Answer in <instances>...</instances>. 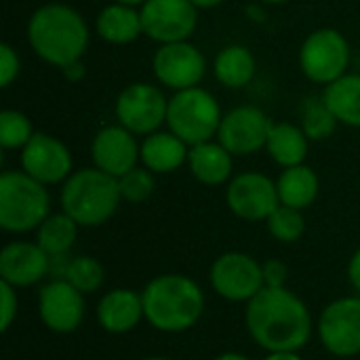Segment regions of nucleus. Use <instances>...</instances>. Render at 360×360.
<instances>
[{
  "mask_svg": "<svg viewBox=\"0 0 360 360\" xmlns=\"http://www.w3.org/2000/svg\"><path fill=\"white\" fill-rule=\"evenodd\" d=\"M51 274V257L38 243L15 240L0 251V281L15 289L38 285Z\"/></svg>",
  "mask_w": 360,
  "mask_h": 360,
  "instance_id": "f3484780",
  "label": "nucleus"
},
{
  "mask_svg": "<svg viewBox=\"0 0 360 360\" xmlns=\"http://www.w3.org/2000/svg\"><path fill=\"white\" fill-rule=\"evenodd\" d=\"M198 8H211V6H217V4H221L224 0H192Z\"/></svg>",
  "mask_w": 360,
  "mask_h": 360,
  "instance_id": "ea45409f",
  "label": "nucleus"
},
{
  "mask_svg": "<svg viewBox=\"0 0 360 360\" xmlns=\"http://www.w3.org/2000/svg\"><path fill=\"white\" fill-rule=\"evenodd\" d=\"M262 360H304L300 352H268V356Z\"/></svg>",
  "mask_w": 360,
  "mask_h": 360,
  "instance_id": "e433bc0d",
  "label": "nucleus"
},
{
  "mask_svg": "<svg viewBox=\"0 0 360 360\" xmlns=\"http://www.w3.org/2000/svg\"><path fill=\"white\" fill-rule=\"evenodd\" d=\"M46 186L25 171H4L0 175V228L13 234L38 230L51 215Z\"/></svg>",
  "mask_w": 360,
  "mask_h": 360,
  "instance_id": "39448f33",
  "label": "nucleus"
},
{
  "mask_svg": "<svg viewBox=\"0 0 360 360\" xmlns=\"http://www.w3.org/2000/svg\"><path fill=\"white\" fill-rule=\"evenodd\" d=\"M213 360H251V359H249V356H245V354H240V352H224V354L215 356Z\"/></svg>",
  "mask_w": 360,
  "mask_h": 360,
  "instance_id": "58836bf2",
  "label": "nucleus"
},
{
  "mask_svg": "<svg viewBox=\"0 0 360 360\" xmlns=\"http://www.w3.org/2000/svg\"><path fill=\"white\" fill-rule=\"evenodd\" d=\"M17 310H19L17 289L0 281V331L6 333L11 329V325L17 319Z\"/></svg>",
  "mask_w": 360,
  "mask_h": 360,
  "instance_id": "473e14b6",
  "label": "nucleus"
},
{
  "mask_svg": "<svg viewBox=\"0 0 360 360\" xmlns=\"http://www.w3.org/2000/svg\"><path fill=\"white\" fill-rule=\"evenodd\" d=\"M78 224L68 213H55L49 215L40 228L36 230V243L42 247V251L49 257L68 255L78 238Z\"/></svg>",
  "mask_w": 360,
  "mask_h": 360,
  "instance_id": "bb28decb",
  "label": "nucleus"
},
{
  "mask_svg": "<svg viewBox=\"0 0 360 360\" xmlns=\"http://www.w3.org/2000/svg\"><path fill=\"white\" fill-rule=\"evenodd\" d=\"M192 0H146L141 4L143 34L160 44L188 40L198 23Z\"/></svg>",
  "mask_w": 360,
  "mask_h": 360,
  "instance_id": "9d476101",
  "label": "nucleus"
},
{
  "mask_svg": "<svg viewBox=\"0 0 360 360\" xmlns=\"http://www.w3.org/2000/svg\"><path fill=\"white\" fill-rule=\"evenodd\" d=\"M27 42L34 53L57 68L80 61L89 44V27L78 11L68 4H44L27 23Z\"/></svg>",
  "mask_w": 360,
  "mask_h": 360,
  "instance_id": "7ed1b4c3",
  "label": "nucleus"
},
{
  "mask_svg": "<svg viewBox=\"0 0 360 360\" xmlns=\"http://www.w3.org/2000/svg\"><path fill=\"white\" fill-rule=\"evenodd\" d=\"M141 360H173V359H167V356H148V359H141Z\"/></svg>",
  "mask_w": 360,
  "mask_h": 360,
  "instance_id": "37998d69",
  "label": "nucleus"
},
{
  "mask_svg": "<svg viewBox=\"0 0 360 360\" xmlns=\"http://www.w3.org/2000/svg\"><path fill=\"white\" fill-rule=\"evenodd\" d=\"M152 68L156 78L175 91H184V89H192L196 86L207 70L205 57L202 53L190 44L188 40L181 42H169L162 44L152 59Z\"/></svg>",
  "mask_w": 360,
  "mask_h": 360,
  "instance_id": "2eb2a0df",
  "label": "nucleus"
},
{
  "mask_svg": "<svg viewBox=\"0 0 360 360\" xmlns=\"http://www.w3.org/2000/svg\"><path fill=\"white\" fill-rule=\"evenodd\" d=\"M97 34L110 44H129L143 34L141 13L122 2L110 4L97 17Z\"/></svg>",
  "mask_w": 360,
  "mask_h": 360,
  "instance_id": "4be33fe9",
  "label": "nucleus"
},
{
  "mask_svg": "<svg viewBox=\"0 0 360 360\" xmlns=\"http://www.w3.org/2000/svg\"><path fill=\"white\" fill-rule=\"evenodd\" d=\"M346 274H348V283H350V287L356 291L360 295V249L350 257V262H348V270H346Z\"/></svg>",
  "mask_w": 360,
  "mask_h": 360,
  "instance_id": "c9c22d12",
  "label": "nucleus"
},
{
  "mask_svg": "<svg viewBox=\"0 0 360 360\" xmlns=\"http://www.w3.org/2000/svg\"><path fill=\"white\" fill-rule=\"evenodd\" d=\"M141 321H146L143 300L133 289H112L97 304V323L105 333H131Z\"/></svg>",
  "mask_w": 360,
  "mask_h": 360,
  "instance_id": "6ab92c4d",
  "label": "nucleus"
},
{
  "mask_svg": "<svg viewBox=\"0 0 360 360\" xmlns=\"http://www.w3.org/2000/svg\"><path fill=\"white\" fill-rule=\"evenodd\" d=\"M120 200L118 179L97 167L72 173L61 188V211L82 228H95L112 219Z\"/></svg>",
  "mask_w": 360,
  "mask_h": 360,
  "instance_id": "20e7f679",
  "label": "nucleus"
},
{
  "mask_svg": "<svg viewBox=\"0 0 360 360\" xmlns=\"http://www.w3.org/2000/svg\"><path fill=\"white\" fill-rule=\"evenodd\" d=\"M221 118L224 116L219 103L209 91L200 86L177 91L169 99V110H167L169 131L175 133L179 139H184L188 146L211 141V137L219 133Z\"/></svg>",
  "mask_w": 360,
  "mask_h": 360,
  "instance_id": "423d86ee",
  "label": "nucleus"
},
{
  "mask_svg": "<svg viewBox=\"0 0 360 360\" xmlns=\"http://www.w3.org/2000/svg\"><path fill=\"white\" fill-rule=\"evenodd\" d=\"M262 2H266V4H285L289 0H262Z\"/></svg>",
  "mask_w": 360,
  "mask_h": 360,
  "instance_id": "79ce46f5",
  "label": "nucleus"
},
{
  "mask_svg": "<svg viewBox=\"0 0 360 360\" xmlns=\"http://www.w3.org/2000/svg\"><path fill=\"white\" fill-rule=\"evenodd\" d=\"M19 76V57L13 46L0 44V86H8Z\"/></svg>",
  "mask_w": 360,
  "mask_h": 360,
  "instance_id": "72a5a7b5",
  "label": "nucleus"
},
{
  "mask_svg": "<svg viewBox=\"0 0 360 360\" xmlns=\"http://www.w3.org/2000/svg\"><path fill=\"white\" fill-rule=\"evenodd\" d=\"M63 281L76 287L82 295H89L101 289V285L105 283V270L101 262L93 255H74L68 262Z\"/></svg>",
  "mask_w": 360,
  "mask_h": 360,
  "instance_id": "cd10ccee",
  "label": "nucleus"
},
{
  "mask_svg": "<svg viewBox=\"0 0 360 360\" xmlns=\"http://www.w3.org/2000/svg\"><path fill=\"white\" fill-rule=\"evenodd\" d=\"M188 143L175 133H152L141 143V162L156 173H173L188 160Z\"/></svg>",
  "mask_w": 360,
  "mask_h": 360,
  "instance_id": "aec40b11",
  "label": "nucleus"
},
{
  "mask_svg": "<svg viewBox=\"0 0 360 360\" xmlns=\"http://www.w3.org/2000/svg\"><path fill=\"white\" fill-rule=\"evenodd\" d=\"M276 190H278L281 205L304 211L316 200L321 181H319V175L310 167L297 165V167H289L281 173V177L276 181Z\"/></svg>",
  "mask_w": 360,
  "mask_h": 360,
  "instance_id": "5701e85b",
  "label": "nucleus"
},
{
  "mask_svg": "<svg viewBox=\"0 0 360 360\" xmlns=\"http://www.w3.org/2000/svg\"><path fill=\"white\" fill-rule=\"evenodd\" d=\"M169 101L162 91L148 82L129 84L116 99V116L124 129L135 135H152L167 122Z\"/></svg>",
  "mask_w": 360,
  "mask_h": 360,
  "instance_id": "9b49d317",
  "label": "nucleus"
},
{
  "mask_svg": "<svg viewBox=\"0 0 360 360\" xmlns=\"http://www.w3.org/2000/svg\"><path fill=\"white\" fill-rule=\"evenodd\" d=\"M262 268H264V283H266V287H272V289L287 287L289 268L281 259H268L266 264H262Z\"/></svg>",
  "mask_w": 360,
  "mask_h": 360,
  "instance_id": "f704fd0d",
  "label": "nucleus"
},
{
  "mask_svg": "<svg viewBox=\"0 0 360 360\" xmlns=\"http://www.w3.org/2000/svg\"><path fill=\"white\" fill-rule=\"evenodd\" d=\"M209 283L221 300L232 304H249L266 287L262 264L240 251L219 255L211 264Z\"/></svg>",
  "mask_w": 360,
  "mask_h": 360,
  "instance_id": "0eeeda50",
  "label": "nucleus"
},
{
  "mask_svg": "<svg viewBox=\"0 0 360 360\" xmlns=\"http://www.w3.org/2000/svg\"><path fill=\"white\" fill-rule=\"evenodd\" d=\"M338 118L335 114L329 110V105L325 103V99L314 97L310 101H306L304 105V118H302V129L308 135V139H329L335 133L338 127Z\"/></svg>",
  "mask_w": 360,
  "mask_h": 360,
  "instance_id": "c85d7f7f",
  "label": "nucleus"
},
{
  "mask_svg": "<svg viewBox=\"0 0 360 360\" xmlns=\"http://www.w3.org/2000/svg\"><path fill=\"white\" fill-rule=\"evenodd\" d=\"M266 150L272 156V160L285 169L304 165L308 156V135L304 133V129L289 122L272 124Z\"/></svg>",
  "mask_w": 360,
  "mask_h": 360,
  "instance_id": "b1692460",
  "label": "nucleus"
},
{
  "mask_svg": "<svg viewBox=\"0 0 360 360\" xmlns=\"http://www.w3.org/2000/svg\"><path fill=\"white\" fill-rule=\"evenodd\" d=\"M84 312V295L68 281L53 278L38 293V316L51 333L70 335L78 331Z\"/></svg>",
  "mask_w": 360,
  "mask_h": 360,
  "instance_id": "f8f14e48",
  "label": "nucleus"
},
{
  "mask_svg": "<svg viewBox=\"0 0 360 360\" xmlns=\"http://www.w3.org/2000/svg\"><path fill=\"white\" fill-rule=\"evenodd\" d=\"M118 186H120L122 200L137 205V202H146L154 194L156 179H154V173L150 169L135 167L118 179Z\"/></svg>",
  "mask_w": 360,
  "mask_h": 360,
  "instance_id": "2f4dec72",
  "label": "nucleus"
},
{
  "mask_svg": "<svg viewBox=\"0 0 360 360\" xmlns=\"http://www.w3.org/2000/svg\"><path fill=\"white\" fill-rule=\"evenodd\" d=\"M272 122L264 110L255 105H238L230 110L219 124V143L232 156H249L268 143Z\"/></svg>",
  "mask_w": 360,
  "mask_h": 360,
  "instance_id": "4468645a",
  "label": "nucleus"
},
{
  "mask_svg": "<svg viewBox=\"0 0 360 360\" xmlns=\"http://www.w3.org/2000/svg\"><path fill=\"white\" fill-rule=\"evenodd\" d=\"M226 202L245 221H266L281 205L276 184L264 173H240L228 184Z\"/></svg>",
  "mask_w": 360,
  "mask_h": 360,
  "instance_id": "ddd939ff",
  "label": "nucleus"
},
{
  "mask_svg": "<svg viewBox=\"0 0 360 360\" xmlns=\"http://www.w3.org/2000/svg\"><path fill=\"white\" fill-rule=\"evenodd\" d=\"M316 329L329 354L338 359H354L360 354V295L340 297L325 306Z\"/></svg>",
  "mask_w": 360,
  "mask_h": 360,
  "instance_id": "1a4fd4ad",
  "label": "nucleus"
},
{
  "mask_svg": "<svg viewBox=\"0 0 360 360\" xmlns=\"http://www.w3.org/2000/svg\"><path fill=\"white\" fill-rule=\"evenodd\" d=\"M21 169L44 186L61 184L72 175V154L53 135L34 133L21 148Z\"/></svg>",
  "mask_w": 360,
  "mask_h": 360,
  "instance_id": "dca6fc26",
  "label": "nucleus"
},
{
  "mask_svg": "<svg viewBox=\"0 0 360 360\" xmlns=\"http://www.w3.org/2000/svg\"><path fill=\"white\" fill-rule=\"evenodd\" d=\"M91 156L97 169L120 179L124 173L137 167L141 158V148L135 141V133L120 127L101 129L91 146Z\"/></svg>",
  "mask_w": 360,
  "mask_h": 360,
  "instance_id": "a211bd4d",
  "label": "nucleus"
},
{
  "mask_svg": "<svg viewBox=\"0 0 360 360\" xmlns=\"http://www.w3.org/2000/svg\"><path fill=\"white\" fill-rule=\"evenodd\" d=\"M215 76L228 89H243L255 76V57L243 44H230L215 57Z\"/></svg>",
  "mask_w": 360,
  "mask_h": 360,
  "instance_id": "a878e982",
  "label": "nucleus"
},
{
  "mask_svg": "<svg viewBox=\"0 0 360 360\" xmlns=\"http://www.w3.org/2000/svg\"><path fill=\"white\" fill-rule=\"evenodd\" d=\"M63 72L70 80H78L84 74V68L80 65V61H76V63H70L68 68H63Z\"/></svg>",
  "mask_w": 360,
  "mask_h": 360,
  "instance_id": "4c0bfd02",
  "label": "nucleus"
},
{
  "mask_svg": "<svg viewBox=\"0 0 360 360\" xmlns=\"http://www.w3.org/2000/svg\"><path fill=\"white\" fill-rule=\"evenodd\" d=\"M116 2H122V4H129V6H139V4H143L146 0H116Z\"/></svg>",
  "mask_w": 360,
  "mask_h": 360,
  "instance_id": "a19ab883",
  "label": "nucleus"
},
{
  "mask_svg": "<svg viewBox=\"0 0 360 360\" xmlns=\"http://www.w3.org/2000/svg\"><path fill=\"white\" fill-rule=\"evenodd\" d=\"M245 327L266 352H300L314 331L310 308L287 287H264L247 304Z\"/></svg>",
  "mask_w": 360,
  "mask_h": 360,
  "instance_id": "f257e3e1",
  "label": "nucleus"
},
{
  "mask_svg": "<svg viewBox=\"0 0 360 360\" xmlns=\"http://www.w3.org/2000/svg\"><path fill=\"white\" fill-rule=\"evenodd\" d=\"M350 46L340 30L321 27L312 32L300 49L302 72L319 84H331L346 74Z\"/></svg>",
  "mask_w": 360,
  "mask_h": 360,
  "instance_id": "6e6552de",
  "label": "nucleus"
},
{
  "mask_svg": "<svg viewBox=\"0 0 360 360\" xmlns=\"http://www.w3.org/2000/svg\"><path fill=\"white\" fill-rule=\"evenodd\" d=\"M143 316L160 333H184L205 314V293L186 274H160L141 291Z\"/></svg>",
  "mask_w": 360,
  "mask_h": 360,
  "instance_id": "f03ea898",
  "label": "nucleus"
},
{
  "mask_svg": "<svg viewBox=\"0 0 360 360\" xmlns=\"http://www.w3.org/2000/svg\"><path fill=\"white\" fill-rule=\"evenodd\" d=\"M34 129L25 114L17 110H2L0 112V146L6 150L25 148V143L32 139Z\"/></svg>",
  "mask_w": 360,
  "mask_h": 360,
  "instance_id": "7c9ffc66",
  "label": "nucleus"
},
{
  "mask_svg": "<svg viewBox=\"0 0 360 360\" xmlns=\"http://www.w3.org/2000/svg\"><path fill=\"white\" fill-rule=\"evenodd\" d=\"M268 232L281 243H295L306 232V219L300 209L278 205V209L266 219Z\"/></svg>",
  "mask_w": 360,
  "mask_h": 360,
  "instance_id": "c756f323",
  "label": "nucleus"
},
{
  "mask_svg": "<svg viewBox=\"0 0 360 360\" xmlns=\"http://www.w3.org/2000/svg\"><path fill=\"white\" fill-rule=\"evenodd\" d=\"M188 165L192 175L205 186H221L232 175V154L221 143L213 141L192 146Z\"/></svg>",
  "mask_w": 360,
  "mask_h": 360,
  "instance_id": "412c9836",
  "label": "nucleus"
},
{
  "mask_svg": "<svg viewBox=\"0 0 360 360\" xmlns=\"http://www.w3.org/2000/svg\"><path fill=\"white\" fill-rule=\"evenodd\" d=\"M323 99L340 122L360 127V74H344L327 84Z\"/></svg>",
  "mask_w": 360,
  "mask_h": 360,
  "instance_id": "393cba45",
  "label": "nucleus"
}]
</instances>
